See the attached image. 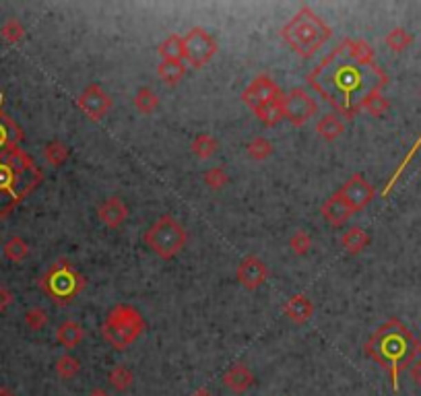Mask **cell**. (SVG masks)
Instances as JSON below:
<instances>
[{
	"label": "cell",
	"mask_w": 421,
	"mask_h": 396,
	"mask_svg": "<svg viewBox=\"0 0 421 396\" xmlns=\"http://www.w3.org/2000/svg\"><path fill=\"white\" fill-rule=\"evenodd\" d=\"M308 83L341 116L353 118L372 93L387 87L389 74L376 64V52L368 41L343 39L308 74Z\"/></svg>",
	"instance_id": "6da1fadb"
},
{
	"label": "cell",
	"mask_w": 421,
	"mask_h": 396,
	"mask_svg": "<svg viewBox=\"0 0 421 396\" xmlns=\"http://www.w3.org/2000/svg\"><path fill=\"white\" fill-rule=\"evenodd\" d=\"M364 351L389 372L393 388L399 390V378L409 366L415 364L421 343L399 318H391L376 329V333L364 345Z\"/></svg>",
	"instance_id": "7a4b0ae2"
},
{
	"label": "cell",
	"mask_w": 421,
	"mask_h": 396,
	"mask_svg": "<svg viewBox=\"0 0 421 396\" xmlns=\"http://www.w3.org/2000/svg\"><path fill=\"white\" fill-rule=\"evenodd\" d=\"M43 180L29 153L12 147L0 153V219H6Z\"/></svg>",
	"instance_id": "3957f363"
},
{
	"label": "cell",
	"mask_w": 421,
	"mask_h": 396,
	"mask_svg": "<svg viewBox=\"0 0 421 396\" xmlns=\"http://www.w3.org/2000/svg\"><path fill=\"white\" fill-rule=\"evenodd\" d=\"M331 33L333 29L310 6H302L281 27L283 41L302 58H310L312 54H316L327 43Z\"/></svg>",
	"instance_id": "277c9868"
},
{
	"label": "cell",
	"mask_w": 421,
	"mask_h": 396,
	"mask_svg": "<svg viewBox=\"0 0 421 396\" xmlns=\"http://www.w3.org/2000/svg\"><path fill=\"white\" fill-rule=\"evenodd\" d=\"M145 318L136 308L128 304H118L107 312L101 326V335L107 345L118 351H124L145 333Z\"/></svg>",
	"instance_id": "5b68a950"
},
{
	"label": "cell",
	"mask_w": 421,
	"mask_h": 396,
	"mask_svg": "<svg viewBox=\"0 0 421 396\" xmlns=\"http://www.w3.org/2000/svg\"><path fill=\"white\" fill-rule=\"evenodd\" d=\"M85 277L64 258L56 260L39 281L41 291L56 306H68L85 289Z\"/></svg>",
	"instance_id": "8992f818"
},
{
	"label": "cell",
	"mask_w": 421,
	"mask_h": 396,
	"mask_svg": "<svg viewBox=\"0 0 421 396\" xmlns=\"http://www.w3.org/2000/svg\"><path fill=\"white\" fill-rule=\"evenodd\" d=\"M143 242L153 254H157L163 260H170L184 250L188 242V233L184 225L178 223L172 215H163L145 231Z\"/></svg>",
	"instance_id": "52a82bcc"
},
{
	"label": "cell",
	"mask_w": 421,
	"mask_h": 396,
	"mask_svg": "<svg viewBox=\"0 0 421 396\" xmlns=\"http://www.w3.org/2000/svg\"><path fill=\"white\" fill-rule=\"evenodd\" d=\"M182 39H184V60L194 68H203L207 62H211V58L219 50L215 37L203 27L190 29Z\"/></svg>",
	"instance_id": "ba28073f"
},
{
	"label": "cell",
	"mask_w": 421,
	"mask_h": 396,
	"mask_svg": "<svg viewBox=\"0 0 421 396\" xmlns=\"http://www.w3.org/2000/svg\"><path fill=\"white\" fill-rule=\"evenodd\" d=\"M283 114L294 126H304L318 114V103L306 89L296 87L283 97Z\"/></svg>",
	"instance_id": "9c48e42d"
},
{
	"label": "cell",
	"mask_w": 421,
	"mask_h": 396,
	"mask_svg": "<svg viewBox=\"0 0 421 396\" xmlns=\"http://www.w3.org/2000/svg\"><path fill=\"white\" fill-rule=\"evenodd\" d=\"M337 194L351 207V211H353V215H356V213L364 211V209L374 200L376 190H374V186H372L362 174H353V176L339 188Z\"/></svg>",
	"instance_id": "30bf717a"
},
{
	"label": "cell",
	"mask_w": 421,
	"mask_h": 396,
	"mask_svg": "<svg viewBox=\"0 0 421 396\" xmlns=\"http://www.w3.org/2000/svg\"><path fill=\"white\" fill-rule=\"evenodd\" d=\"M279 97H283V93L279 89V85L269 74H258L242 93V101L252 112L267 105V103H271V101H275V99H279Z\"/></svg>",
	"instance_id": "8fae6325"
},
{
	"label": "cell",
	"mask_w": 421,
	"mask_h": 396,
	"mask_svg": "<svg viewBox=\"0 0 421 396\" xmlns=\"http://www.w3.org/2000/svg\"><path fill=\"white\" fill-rule=\"evenodd\" d=\"M76 107L83 110L91 120H99L112 110V99L97 83H91L76 97Z\"/></svg>",
	"instance_id": "7c38bea8"
},
{
	"label": "cell",
	"mask_w": 421,
	"mask_h": 396,
	"mask_svg": "<svg viewBox=\"0 0 421 396\" xmlns=\"http://www.w3.org/2000/svg\"><path fill=\"white\" fill-rule=\"evenodd\" d=\"M236 277H238V283H240L244 289L254 291V289H258V287L269 279V267H267L265 260H260L258 256H246V258L238 264Z\"/></svg>",
	"instance_id": "4fadbf2b"
},
{
	"label": "cell",
	"mask_w": 421,
	"mask_h": 396,
	"mask_svg": "<svg viewBox=\"0 0 421 396\" xmlns=\"http://www.w3.org/2000/svg\"><path fill=\"white\" fill-rule=\"evenodd\" d=\"M97 217L101 219V223H103L105 227L118 229V227L126 221L128 209H126V205H124L122 198L110 196V198H105V200L97 207Z\"/></svg>",
	"instance_id": "5bb4252c"
},
{
	"label": "cell",
	"mask_w": 421,
	"mask_h": 396,
	"mask_svg": "<svg viewBox=\"0 0 421 396\" xmlns=\"http://www.w3.org/2000/svg\"><path fill=\"white\" fill-rule=\"evenodd\" d=\"M21 140H23V130L4 112V95H0V153L12 147H19Z\"/></svg>",
	"instance_id": "9a60e30c"
},
{
	"label": "cell",
	"mask_w": 421,
	"mask_h": 396,
	"mask_svg": "<svg viewBox=\"0 0 421 396\" xmlns=\"http://www.w3.org/2000/svg\"><path fill=\"white\" fill-rule=\"evenodd\" d=\"M223 384H225L232 393L242 395V393H246V390L254 384V374L250 372V368H248L246 364L238 362V364H234V366L225 372Z\"/></svg>",
	"instance_id": "2e32d148"
},
{
	"label": "cell",
	"mask_w": 421,
	"mask_h": 396,
	"mask_svg": "<svg viewBox=\"0 0 421 396\" xmlns=\"http://www.w3.org/2000/svg\"><path fill=\"white\" fill-rule=\"evenodd\" d=\"M351 215H353L351 207H349L339 194H333V196L322 205V217H325L331 225H335V227H341L343 223H347V221L351 219Z\"/></svg>",
	"instance_id": "e0dca14e"
},
{
	"label": "cell",
	"mask_w": 421,
	"mask_h": 396,
	"mask_svg": "<svg viewBox=\"0 0 421 396\" xmlns=\"http://www.w3.org/2000/svg\"><path fill=\"white\" fill-rule=\"evenodd\" d=\"M283 310H285V316H287L291 322H296V324H306V322L312 318V314H314V304H312L306 295L300 293V295L289 298Z\"/></svg>",
	"instance_id": "ac0fdd59"
},
{
	"label": "cell",
	"mask_w": 421,
	"mask_h": 396,
	"mask_svg": "<svg viewBox=\"0 0 421 396\" xmlns=\"http://www.w3.org/2000/svg\"><path fill=\"white\" fill-rule=\"evenodd\" d=\"M83 339H85V331H83V326H81L79 322H74V320L62 322V324L58 326V331H56V341H58L62 347H66V349H74Z\"/></svg>",
	"instance_id": "d6986e66"
},
{
	"label": "cell",
	"mask_w": 421,
	"mask_h": 396,
	"mask_svg": "<svg viewBox=\"0 0 421 396\" xmlns=\"http://www.w3.org/2000/svg\"><path fill=\"white\" fill-rule=\"evenodd\" d=\"M343 130H345V124H343V120H341L337 114H327V116H322V118L318 120V124H316L318 136H320L322 140H327V143L339 138V136L343 134Z\"/></svg>",
	"instance_id": "ffe728a7"
},
{
	"label": "cell",
	"mask_w": 421,
	"mask_h": 396,
	"mask_svg": "<svg viewBox=\"0 0 421 396\" xmlns=\"http://www.w3.org/2000/svg\"><path fill=\"white\" fill-rule=\"evenodd\" d=\"M157 74L163 83L178 85L186 74V64L184 60H161L157 66Z\"/></svg>",
	"instance_id": "44dd1931"
},
{
	"label": "cell",
	"mask_w": 421,
	"mask_h": 396,
	"mask_svg": "<svg viewBox=\"0 0 421 396\" xmlns=\"http://www.w3.org/2000/svg\"><path fill=\"white\" fill-rule=\"evenodd\" d=\"M341 246L349 252V254H360L370 246V236L368 231H364L362 227H351L349 231H345V236L341 238Z\"/></svg>",
	"instance_id": "7402d4cb"
},
{
	"label": "cell",
	"mask_w": 421,
	"mask_h": 396,
	"mask_svg": "<svg viewBox=\"0 0 421 396\" xmlns=\"http://www.w3.org/2000/svg\"><path fill=\"white\" fill-rule=\"evenodd\" d=\"M283 97H285V93H283ZM283 97H279V99H275V101H271V103H267V105L254 110L256 118H258L265 126H277V124L285 118V114H283Z\"/></svg>",
	"instance_id": "603a6c76"
},
{
	"label": "cell",
	"mask_w": 421,
	"mask_h": 396,
	"mask_svg": "<svg viewBox=\"0 0 421 396\" xmlns=\"http://www.w3.org/2000/svg\"><path fill=\"white\" fill-rule=\"evenodd\" d=\"M161 60H184V39L180 35H170L159 43Z\"/></svg>",
	"instance_id": "cb8c5ba5"
},
{
	"label": "cell",
	"mask_w": 421,
	"mask_h": 396,
	"mask_svg": "<svg viewBox=\"0 0 421 396\" xmlns=\"http://www.w3.org/2000/svg\"><path fill=\"white\" fill-rule=\"evenodd\" d=\"M384 43L393 50V52H405L411 43H413V35L403 29V27H395L387 33Z\"/></svg>",
	"instance_id": "d4e9b609"
},
{
	"label": "cell",
	"mask_w": 421,
	"mask_h": 396,
	"mask_svg": "<svg viewBox=\"0 0 421 396\" xmlns=\"http://www.w3.org/2000/svg\"><path fill=\"white\" fill-rule=\"evenodd\" d=\"M134 105H136V110L141 112V114H153L155 110H157V105H159V97H157V93L153 91V89H149V87H141L138 91H136V95H134Z\"/></svg>",
	"instance_id": "484cf974"
},
{
	"label": "cell",
	"mask_w": 421,
	"mask_h": 396,
	"mask_svg": "<svg viewBox=\"0 0 421 396\" xmlns=\"http://www.w3.org/2000/svg\"><path fill=\"white\" fill-rule=\"evenodd\" d=\"M68 155H70V149L62 140H52L43 147V157L54 167H60L68 159Z\"/></svg>",
	"instance_id": "4316f807"
},
{
	"label": "cell",
	"mask_w": 421,
	"mask_h": 396,
	"mask_svg": "<svg viewBox=\"0 0 421 396\" xmlns=\"http://www.w3.org/2000/svg\"><path fill=\"white\" fill-rule=\"evenodd\" d=\"M217 140L211 136V134H207V132H203V134H198L194 140H192V153L198 157V159H209V157H213L215 155V151H217Z\"/></svg>",
	"instance_id": "83f0119b"
},
{
	"label": "cell",
	"mask_w": 421,
	"mask_h": 396,
	"mask_svg": "<svg viewBox=\"0 0 421 396\" xmlns=\"http://www.w3.org/2000/svg\"><path fill=\"white\" fill-rule=\"evenodd\" d=\"M4 256L10 260V262H23L27 256H29V246L23 238L14 236L10 238L6 244H4Z\"/></svg>",
	"instance_id": "f1b7e54d"
},
{
	"label": "cell",
	"mask_w": 421,
	"mask_h": 396,
	"mask_svg": "<svg viewBox=\"0 0 421 396\" xmlns=\"http://www.w3.org/2000/svg\"><path fill=\"white\" fill-rule=\"evenodd\" d=\"M246 151L254 161H265V159H269L273 155V143L269 138H265V136H256V138H252L248 143Z\"/></svg>",
	"instance_id": "f546056e"
},
{
	"label": "cell",
	"mask_w": 421,
	"mask_h": 396,
	"mask_svg": "<svg viewBox=\"0 0 421 396\" xmlns=\"http://www.w3.org/2000/svg\"><path fill=\"white\" fill-rule=\"evenodd\" d=\"M389 99L382 95V91H378V93H372L364 103H362V112H368L370 116H374V118H378V116H382L387 110H389Z\"/></svg>",
	"instance_id": "4dcf8cb0"
},
{
	"label": "cell",
	"mask_w": 421,
	"mask_h": 396,
	"mask_svg": "<svg viewBox=\"0 0 421 396\" xmlns=\"http://www.w3.org/2000/svg\"><path fill=\"white\" fill-rule=\"evenodd\" d=\"M79 372H81V364H79V359L72 357V355H62V357L56 362V374H58L62 380H72Z\"/></svg>",
	"instance_id": "1f68e13d"
},
{
	"label": "cell",
	"mask_w": 421,
	"mask_h": 396,
	"mask_svg": "<svg viewBox=\"0 0 421 396\" xmlns=\"http://www.w3.org/2000/svg\"><path fill=\"white\" fill-rule=\"evenodd\" d=\"M110 384H112L118 393L128 390L130 384H132V372H130L126 366H116V368L110 372Z\"/></svg>",
	"instance_id": "d6a6232c"
},
{
	"label": "cell",
	"mask_w": 421,
	"mask_h": 396,
	"mask_svg": "<svg viewBox=\"0 0 421 396\" xmlns=\"http://www.w3.org/2000/svg\"><path fill=\"white\" fill-rule=\"evenodd\" d=\"M289 248H291L294 254H298V256L308 254L310 248H312V238H310V233L304 231V229H298V231L291 236V240H289Z\"/></svg>",
	"instance_id": "836d02e7"
},
{
	"label": "cell",
	"mask_w": 421,
	"mask_h": 396,
	"mask_svg": "<svg viewBox=\"0 0 421 396\" xmlns=\"http://www.w3.org/2000/svg\"><path fill=\"white\" fill-rule=\"evenodd\" d=\"M229 182V176L225 174L223 167H211L207 174H205V184L211 188V190H221L223 186H227Z\"/></svg>",
	"instance_id": "e575fe53"
},
{
	"label": "cell",
	"mask_w": 421,
	"mask_h": 396,
	"mask_svg": "<svg viewBox=\"0 0 421 396\" xmlns=\"http://www.w3.org/2000/svg\"><path fill=\"white\" fill-rule=\"evenodd\" d=\"M0 33H2V37H4L8 43H17V41L23 37L25 29H23V25H21L17 19H10V21L4 23V27L0 29Z\"/></svg>",
	"instance_id": "d590c367"
},
{
	"label": "cell",
	"mask_w": 421,
	"mask_h": 396,
	"mask_svg": "<svg viewBox=\"0 0 421 396\" xmlns=\"http://www.w3.org/2000/svg\"><path fill=\"white\" fill-rule=\"evenodd\" d=\"M25 324L31 329V331H41L45 324H48V316L41 308H31L27 310L25 314Z\"/></svg>",
	"instance_id": "8d00e7d4"
},
{
	"label": "cell",
	"mask_w": 421,
	"mask_h": 396,
	"mask_svg": "<svg viewBox=\"0 0 421 396\" xmlns=\"http://www.w3.org/2000/svg\"><path fill=\"white\" fill-rule=\"evenodd\" d=\"M14 302V295L10 289H6L4 285H0V312H4L10 304Z\"/></svg>",
	"instance_id": "74e56055"
},
{
	"label": "cell",
	"mask_w": 421,
	"mask_h": 396,
	"mask_svg": "<svg viewBox=\"0 0 421 396\" xmlns=\"http://www.w3.org/2000/svg\"><path fill=\"white\" fill-rule=\"evenodd\" d=\"M411 378H413V382H415L418 386H421V359L411 366Z\"/></svg>",
	"instance_id": "f35d334b"
},
{
	"label": "cell",
	"mask_w": 421,
	"mask_h": 396,
	"mask_svg": "<svg viewBox=\"0 0 421 396\" xmlns=\"http://www.w3.org/2000/svg\"><path fill=\"white\" fill-rule=\"evenodd\" d=\"M192 396H213V395H211V390H207V388H198V390L192 393Z\"/></svg>",
	"instance_id": "ab89813d"
},
{
	"label": "cell",
	"mask_w": 421,
	"mask_h": 396,
	"mask_svg": "<svg viewBox=\"0 0 421 396\" xmlns=\"http://www.w3.org/2000/svg\"><path fill=\"white\" fill-rule=\"evenodd\" d=\"M89 396H110L107 393H103V390H93Z\"/></svg>",
	"instance_id": "60d3db41"
},
{
	"label": "cell",
	"mask_w": 421,
	"mask_h": 396,
	"mask_svg": "<svg viewBox=\"0 0 421 396\" xmlns=\"http://www.w3.org/2000/svg\"><path fill=\"white\" fill-rule=\"evenodd\" d=\"M0 396H14L10 390H6V388H0Z\"/></svg>",
	"instance_id": "b9f144b4"
}]
</instances>
